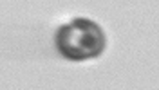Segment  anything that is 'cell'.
I'll use <instances>...</instances> for the list:
<instances>
[{"mask_svg":"<svg viewBox=\"0 0 159 90\" xmlns=\"http://www.w3.org/2000/svg\"><path fill=\"white\" fill-rule=\"evenodd\" d=\"M56 49L72 61H83L99 56L105 49V34L98 24L87 18H76L61 25L54 36Z\"/></svg>","mask_w":159,"mask_h":90,"instance_id":"1","label":"cell"}]
</instances>
